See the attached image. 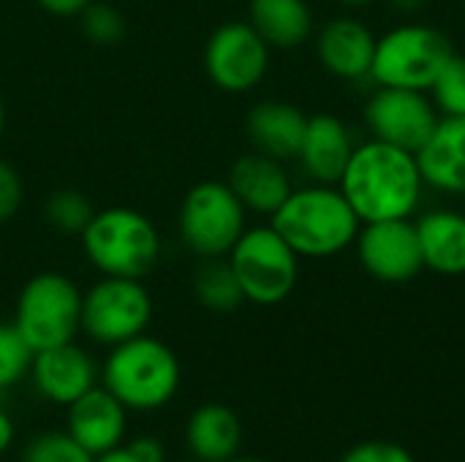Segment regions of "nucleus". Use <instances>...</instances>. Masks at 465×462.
<instances>
[{
	"label": "nucleus",
	"mask_w": 465,
	"mask_h": 462,
	"mask_svg": "<svg viewBox=\"0 0 465 462\" xmlns=\"http://www.w3.org/2000/svg\"><path fill=\"white\" fill-rule=\"evenodd\" d=\"M338 188L362 223H379L414 218L428 185L417 152L368 139L354 147Z\"/></svg>",
	"instance_id": "f257e3e1"
},
{
	"label": "nucleus",
	"mask_w": 465,
	"mask_h": 462,
	"mask_svg": "<svg viewBox=\"0 0 465 462\" xmlns=\"http://www.w3.org/2000/svg\"><path fill=\"white\" fill-rule=\"evenodd\" d=\"M270 223L300 259H332L354 248L362 229L341 188L322 182L294 188Z\"/></svg>",
	"instance_id": "f03ea898"
},
{
	"label": "nucleus",
	"mask_w": 465,
	"mask_h": 462,
	"mask_svg": "<svg viewBox=\"0 0 465 462\" xmlns=\"http://www.w3.org/2000/svg\"><path fill=\"white\" fill-rule=\"evenodd\" d=\"M180 381L183 368L177 354L147 332L112 346L101 365V387L131 414L161 411L180 392Z\"/></svg>",
	"instance_id": "7ed1b4c3"
},
{
	"label": "nucleus",
	"mask_w": 465,
	"mask_h": 462,
	"mask_svg": "<svg viewBox=\"0 0 465 462\" xmlns=\"http://www.w3.org/2000/svg\"><path fill=\"white\" fill-rule=\"evenodd\" d=\"M79 240L87 261L109 278L144 280L161 259L155 223L134 207L95 210Z\"/></svg>",
	"instance_id": "20e7f679"
},
{
	"label": "nucleus",
	"mask_w": 465,
	"mask_h": 462,
	"mask_svg": "<svg viewBox=\"0 0 465 462\" xmlns=\"http://www.w3.org/2000/svg\"><path fill=\"white\" fill-rule=\"evenodd\" d=\"M452 54L455 46L444 30L422 22L398 25L376 38L371 79L376 87H406L428 93Z\"/></svg>",
	"instance_id": "39448f33"
},
{
	"label": "nucleus",
	"mask_w": 465,
	"mask_h": 462,
	"mask_svg": "<svg viewBox=\"0 0 465 462\" xmlns=\"http://www.w3.org/2000/svg\"><path fill=\"white\" fill-rule=\"evenodd\" d=\"M16 332L35 351L71 343L82 332V291L63 272L33 275L14 305Z\"/></svg>",
	"instance_id": "423d86ee"
},
{
	"label": "nucleus",
	"mask_w": 465,
	"mask_h": 462,
	"mask_svg": "<svg viewBox=\"0 0 465 462\" xmlns=\"http://www.w3.org/2000/svg\"><path fill=\"white\" fill-rule=\"evenodd\" d=\"M226 261L232 264L245 302L251 305H281L292 297L300 280V256L272 229V223L245 229Z\"/></svg>",
	"instance_id": "0eeeda50"
},
{
	"label": "nucleus",
	"mask_w": 465,
	"mask_h": 462,
	"mask_svg": "<svg viewBox=\"0 0 465 462\" xmlns=\"http://www.w3.org/2000/svg\"><path fill=\"white\" fill-rule=\"evenodd\" d=\"M248 210L240 204L229 182L202 180L188 188L180 204L177 229L183 245L199 259H226L248 229Z\"/></svg>",
	"instance_id": "6e6552de"
},
{
	"label": "nucleus",
	"mask_w": 465,
	"mask_h": 462,
	"mask_svg": "<svg viewBox=\"0 0 465 462\" xmlns=\"http://www.w3.org/2000/svg\"><path fill=\"white\" fill-rule=\"evenodd\" d=\"M153 297L142 280L104 275L82 294V332L98 346H120L147 332Z\"/></svg>",
	"instance_id": "1a4fd4ad"
},
{
	"label": "nucleus",
	"mask_w": 465,
	"mask_h": 462,
	"mask_svg": "<svg viewBox=\"0 0 465 462\" xmlns=\"http://www.w3.org/2000/svg\"><path fill=\"white\" fill-rule=\"evenodd\" d=\"M272 49L251 27V22H223L218 25L204 44V71L207 79L232 95L251 93L259 87L270 71Z\"/></svg>",
	"instance_id": "9d476101"
},
{
	"label": "nucleus",
	"mask_w": 465,
	"mask_h": 462,
	"mask_svg": "<svg viewBox=\"0 0 465 462\" xmlns=\"http://www.w3.org/2000/svg\"><path fill=\"white\" fill-rule=\"evenodd\" d=\"M371 139L417 152L439 125L441 114L425 90L376 87L362 109Z\"/></svg>",
	"instance_id": "9b49d317"
},
{
	"label": "nucleus",
	"mask_w": 465,
	"mask_h": 462,
	"mask_svg": "<svg viewBox=\"0 0 465 462\" xmlns=\"http://www.w3.org/2000/svg\"><path fill=\"white\" fill-rule=\"evenodd\" d=\"M354 248L362 270L379 283L401 286L425 270L417 226L411 218L362 223Z\"/></svg>",
	"instance_id": "f8f14e48"
},
{
	"label": "nucleus",
	"mask_w": 465,
	"mask_h": 462,
	"mask_svg": "<svg viewBox=\"0 0 465 462\" xmlns=\"http://www.w3.org/2000/svg\"><path fill=\"white\" fill-rule=\"evenodd\" d=\"M27 378L33 381L38 398L68 408L74 400L98 387L101 370L95 368V359L71 340L46 351H35Z\"/></svg>",
	"instance_id": "ddd939ff"
},
{
	"label": "nucleus",
	"mask_w": 465,
	"mask_h": 462,
	"mask_svg": "<svg viewBox=\"0 0 465 462\" xmlns=\"http://www.w3.org/2000/svg\"><path fill=\"white\" fill-rule=\"evenodd\" d=\"M313 49L322 68L341 82L371 79L376 35L357 16H332L313 33Z\"/></svg>",
	"instance_id": "4468645a"
},
{
	"label": "nucleus",
	"mask_w": 465,
	"mask_h": 462,
	"mask_svg": "<svg viewBox=\"0 0 465 462\" xmlns=\"http://www.w3.org/2000/svg\"><path fill=\"white\" fill-rule=\"evenodd\" d=\"M128 408L101 384L74 400L65 414V430L93 457L120 447L128 430Z\"/></svg>",
	"instance_id": "2eb2a0df"
},
{
	"label": "nucleus",
	"mask_w": 465,
	"mask_h": 462,
	"mask_svg": "<svg viewBox=\"0 0 465 462\" xmlns=\"http://www.w3.org/2000/svg\"><path fill=\"white\" fill-rule=\"evenodd\" d=\"M354 147L357 142L351 136V128L338 114L316 112L308 117L297 161L302 172L311 177V182L338 185Z\"/></svg>",
	"instance_id": "dca6fc26"
},
{
	"label": "nucleus",
	"mask_w": 465,
	"mask_h": 462,
	"mask_svg": "<svg viewBox=\"0 0 465 462\" xmlns=\"http://www.w3.org/2000/svg\"><path fill=\"white\" fill-rule=\"evenodd\" d=\"M226 182L248 212L267 215V218H272L294 191L283 161H275L256 150L240 155L232 163Z\"/></svg>",
	"instance_id": "f3484780"
},
{
	"label": "nucleus",
	"mask_w": 465,
	"mask_h": 462,
	"mask_svg": "<svg viewBox=\"0 0 465 462\" xmlns=\"http://www.w3.org/2000/svg\"><path fill=\"white\" fill-rule=\"evenodd\" d=\"M305 125H308V114L300 106L278 98L253 103L245 117V133L251 147L283 163L297 161Z\"/></svg>",
	"instance_id": "a211bd4d"
},
{
	"label": "nucleus",
	"mask_w": 465,
	"mask_h": 462,
	"mask_svg": "<svg viewBox=\"0 0 465 462\" xmlns=\"http://www.w3.org/2000/svg\"><path fill=\"white\" fill-rule=\"evenodd\" d=\"M425 185L465 196V117H441L430 139L417 150Z\"/></svg>",
	"instance_id": "6ab92c4d"
},
{
	"label": "nucleus",
	"mask_w": 465,
	"mask_h": 462,
	"mask_svg": "<svg viewBox=\"0 0 465 462\" xmlns=\"http://www.w3.org/2000/svg\"><path fill=\"white\" fill-rule=\"evenodd\" d=\"M414 226L425 270L444 278L465 275V212L444 207L428 210L414 221Z\"/></svg>",
	"instance_id": "aec40b11"
},
{
	"label": "nucleus",
	"mask_w": 465,
	"mask_h": 462,
	"mask_svg": "<svg viewBox=\"0 0 465 462\" xmlns=\"http://www.w3.org/2000/svg\"><path fill=\"white\" fill-rule=\"evenodd\" d=\"M185 447L199 462L234 460L242 447V422L229 406L204 403L185 422Z\"/></svg>",
	"instance_id": "412c9836"
},
{
	"label": "nucleus",
	"mask_w": 465,
	"mask_h": 462,
	"mask_svg": "<svg viewBox=\"0 0 465 462\" xmlns=\"http://www.w3.org/2000/svg\"><path fill=\"white\" fill-rule=\"evenodd\" d=\"M248 22L270 49H297L316 33L308 0H251Z\"/></svg>",
	"instance_id": "4be33fe9"
},
{
	"label": "nucleus",
	"mask_w": 465,
	"mask_h": 462,
	"mask_svg": "<svg viewBox=\"0 0 465 462\" xmlns=\"http://www.w3.org/2000/svg\"><path fill=\"white\" fill-rule=\"evenodd\" d=\"M191 289L199 305L210 313H234L240 305H245L240 280L226 259H202L191 278Z\"/></svg>",
	"instance_id": "5701e85b"
},
{
	"label": "nucleus",
	"mask_w": 465,
	"mask_h": 462,
	"mask_svg": "<svg viewBox=\"0 0 465 462\" xmlns=\"http://www.w3.org/2000/svg\"><path fill=\"white\" fill-rule=\"evenodd\" d=\"M95 215V207L90 204V199L76 191V188H60L54 191L46 204H44V218L46 223L60 231V234H82L90 223V218Z\"/></svg>",
	"instance_id": "b1692460"
},
{
	"label": "nucleus",
	"mask_w": 465,
	"mask_h": 462,
	"mask_svg": "<svg viewBox=\"0 0 465 462\" xmlns=\"http://www.w3.org/2000/svg\"><path fill=\"white\" fill-rule=\"evenodd\" d=\"M428 93L441 117H465V54L450 57Z\"/></svg>",
	"instance_id": "393cba45"
},
{
	"label": "nucleus",
	"mask_w": 465,
	"mask_h": 462,
	"mask_svg": "<svg viewBox=\"0 0 465 462\" xmlns=\"http://www.w3.org/2000/svg\"><path fill=\"white\" fill-rule=\"evenodd\" d=\"M22 462H93L68 430H44L22 447Z\"/></svg>",
	"instance_id": "a878e982"
},
{
	"label": "nucleus",
	"mask_w": 465,
	"mask_h": 462,
	"mask_svg": "<svg viewBox=\"0 0 465 462\" xmlns=\"http://www.w3.org/2000/svg\"><path fill=\"white\" fill-rule=\"evenodd\" d=\"M33 365V349L14 324H0V395L22 384Z\"/></svg>",
	"instance_id": "bb28decb"
},
{
	"label": "nucleus",
	"mask_w": 465,
	"mask_h": 462,
	"mask_svg": "<svg viewBox=\"0 0 465 462\" xmlns=\"http://www.w3.org/2000/svg\"><path fill=\"white\" fill-rule=\"evenodd\" d=\"M76 19L82 35L98 46H114L125 38V16L112 3L93 0Z\"/></svg>",
	"instance_id": "cd10ccee"
},
{
	"label": "nucleus",
	"mask_w": 465,
	"mask_h": 462,
	"mask_svg": "<svg viewBox=\"0 0 465 462\" xmlns=\"http://www.w3.org/2000/svg\"><path fill=\"white\" fill-rule=\"evenodd\" d=\"M25 202V182L22 174L0 158V223H8L16 218Z\"/></svg>",
	"instance_id": "c85d7f7f"
},
{
	"label": "nucleus",
	"mask_w": 465,
	"mask_h": 462,
	"mask_svg": "<svg viewBox=\"0 0 465 462\" xmlns=\"http://www.w3.org/2000/svg\"><path fill=\"white\" fill-rule=\"evenodd\" d=\"M341 462H417L414 455L392 441H365L351 447Z\"/></svg>",
	"instance_id": "c756f323"
},
{
	"label": "nucleus",
	"mask_w": 465,
	"mask_h": 462,
	"mask_svg": "<svg viewBox=\"0 0 465 462\" xmlns=\"http://www.w3.org/2000/svg\"><path fill=\"white\" fill-rule=\"evenodd\" d=\"M128 449L139 462H166V447L155 436H136L128 441Z\"/></svg>",
	"instance_id": "7c9ffc66"
},
{
	"label": "nucleus",
	"mask_w": 465,
	"mask_h": 462,
	"mask_svg": "<svg viewBox=\"0 0 465 462\" xmlns=\"http://www.w3.org/2000/svg\"><path fill=\"white\" fill-rule=\"evenodd\" d=\"M35 3L52 16H79L93 0H35Z\"/></svg>",
	"instance_id": "2f4dec72"
},
{
	"label": "nucleus",
	"mask_w": 465,
	"mask_h": 462,
	"mask_svg": "<svg viewBox=\"0 0 465 462\" xmlns=\"http://www.w3.org/2000/svg\"><path fill=\"white\" fill-rule=\"evenodd\" d=\"M14 438H16V425L11 419V414L0 406V457L14 447Z\"/></svg>",
	"instance_id": "473e14b6"
},
{
	"label": "nucleus",
	"mask_w": 465,
	"mask_h": 462,
	"mask_svg": "<svg viewBox=\"0 0 465 462\" xmlns=\"http://www.w3.org/2000/svg\"><path fill=\"white\" fill-rule=\"evenodd\" d=\"M93 462H139V460L131 455L128 444H120V447H114V449H109V452H104V455L93 457Z\"/></svg>",
	"instance_id": "72a5a7b5"
},
{
	"label": "nucleus",
	"mask_w": 465,
	"mask_h": 462,
	"mask_svg": "<svg viewBox=\"0 0 465 462\" xmlns=\"http://www.w3.org/2000/svg\"><path fill=\"white\" fill-rule=\"evenodd\" d=\"M425 3H428V0H390V5H392L395 11H401V14H417V11L425 8Z\"/></svg>",
	"instance_id": "f704fd0d"
},
{
	"label": "nucleus",
	"mask_w": 465,
	"mask_h": 462,
	"mask_svg": "<svg viewBox=\"0 0 465 462\" xmlns=\"http://www.w3.org/2000/svg\"><path fill=\"white\" fill-rule=\"evenodd\" d=\"M338 3H341L343 8H354V11H357V8H371V5H376L379 0H338Z\"/></svg>",
	"instance_id": "c9c22d12"
},
{
	"label": "nucleus",
	"mask_w": 465,
	"mask_h": 462,
	"mask_svg": "<svg viewBox=\"0 0 465 462\" xmlns=\"http://www.w3.org/2000/svg\"><path fill=\"white\" fill-rule=\"evenodd\" d=\"M3 133H5V101L0 95V142H3Z\"/></svg>",
	"instance_id": "e433bc0d"
},
{
	"label": "nucleus",
	"mask_w": 465,
	"mask_h": 462,
	"mask_svg": "<svg viewBox=\"0 0 465 462\" xmlns=\"http://www.w3.org/2000/svg\"><path fill=\"white\" fill-rule=\"evenodd\" d=\"M229 462H264V460H256V457H240V455H237L234 460H229Z\"/></svg>",
	"instance_id": "4c0bfd02"
},
{
	"label": "nucleus",
	"mask_w": 465,
	"mask_h": 462,
	"mask_svg": "<svg viewBox=\"0 0 465 462\" xmlns=\"http://www.w3.org/2000/svg\"><path fill=\"white\" fill-rule=\"evenodd\" d=\"M188 462H199V460H193V457H191V460H188Z\"/></svg>",
	"instance_id": "58836bf2"
},
{
	"label": "nucleus",
	"mask_w": 465,
	"mask_h": 462,
	"mask_svg": "<svg viewBox=\"0 0 465 462\" xmlns=\"http://www.w3.org/2000/svg\"><path fill=\"white\" fill-rule=\"evenodd\" d=\"M463 3H465V0H463Z\"/></svg>",
	"instance_id": "ea45409f"
}]
</instances>
